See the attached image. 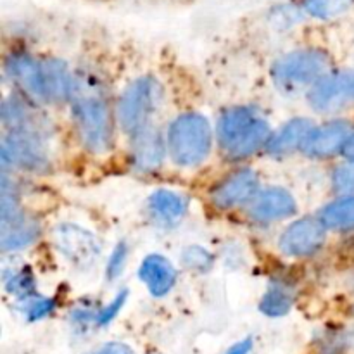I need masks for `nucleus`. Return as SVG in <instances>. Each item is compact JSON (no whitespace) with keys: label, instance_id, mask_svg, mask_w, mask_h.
I'll list each match as a JSON object with an SVG mask.
<instances>
[{"label":"nucleus","instance_id":"nucleus-1","mask_svg":"<svg viewBox=\"0 0 354 354\" xmlns=\"http://www.w3.org/2000/svg\"><path fill=\"white\" fill-rule=\"evenodd\" d=\"M69 99L73 102V114L83 145L92 152L107 151L111 145L113 123L99 82L78 76L73 80Z\"/></svg>","mask_w":354,"mask_h":354},{"label":"nucleus","instance_id":"nucleus-2","mask_svg":"<svg viewBox=\"0 0 354 354\" xmlns=\"http://www.w3.org/2000/svg\"><path fill=\"white\" fill-rule=\"evenodd\" d=\"M218 135L225 152L234 159L248 158L270 142V127L248 107H235L221 116Z\"/></svg>","mask_w":354,"mask_h":354},{"label":"nucleus","instance_id":"nucleus-3","mask_svg":"<svg viewBox=\"0 0 354 354\" xmlns=\"http://www.w3.org/2000/svg\"><path fill=\"white\" fill-rule=\"evenodd\" d=\"M330 57L317 48L296 50L283 55L273 66L275 85L286 93H296L311 86L313 88L330 69Z\"/></svg>","mask_w":354,"mask_h":354},{"label":"nucleus","instance_id":"nucleus-4","mask_svg":"<svg viewBox=\"0 0 354 354\" xmlns=\"http://www.w3.org/2000/svg\"><path fill=\"white\" fill-rule=\"evenodd\" d=\"M211 149L209 123L201 114H182L168 130V151L180 166H197Z\"/></svg>","mask_w":354,"mask_h":354},{"label":"nucleus","instance_id":"nucleus-5","mask_svg":"<svg viewBox=\"0 0 354 354\" xmlns=\"http://www.w3.org/2000/svg\"><path fill=\"white\" fill-rule=\"evenodd\" d=\"M161 99V86L152 78H140L131 83L118 102V120L127 133L135 135L149 127V118Z\"/></svg>","mask_w":354,"mask_h":354},{"label":"nucleus","instance_id":"nucleus-6","mask_svg":"<svg viewBox=\"0 0 354 354\" xmlns=\"http://www.w3.org/2000/svg\"><path fill=\"white\" fill-rule=\"evenodd\" d=\"M0 190H2V197H0V245H2L3 251L26 248L38 237L40 228H38L37 221L30 220L21 211L14 187L10 189L7 176L2 178Z\"/></svg>","mask_w":354,"mask_h":354},{"label":"nucleus","instance_id":"nucleus-7","mask_svg":"<svg viewBox=\"0 0 354 354\" xmlns=\"http://www.w3.org/2000/svg\"><path fill=\"white\" fill-rule=\"evenodd\" d=\"M57 251L78 268H90L100 256V244L93 234L78 225H59L52 232Z\"/></svg>","mask_w":354,"mask_h":354},{"label":"nucleus","instance_id":"nucleus-8","mask_svg":"<svg viewBox=\"0 0 354 354\" xmlns=\"http://www.w3.org/2000/svg\"><path fill=\"white\" fill-rule=\"evenodd\" d=\"M2 165L3 168L41 169L47 166V152H45L41 133L35 131H10L2 140Z\"/></svg>","mask_w":354,"mask_h":354},{"label":"nucleus","instance_id":"nucleus-9","mask_svg":"<svg viewBox=\"0 0 354 354\" xmlns=\"http://www.w3.org/2000/svg\"><path fill=\"white\" fill-rule=\"evenodd\" d=\"M354 102V71L327 75L311 88L310 104L317 111L330 113Z\"/></svg>","mask_w":354,"mask_h":354},{"label":"nucleus","instance_id":"nucleus-10","mask_svg":"<svg viewBox=\"0 0 354 354\" xmlns=\"http://www.w3.org/2000/svg\"><path fill=\"white\" fill-rule=\"evenodd\" d=\"M325 241V225L315 218H303L297 220L283 232L280 239V249L287 256H303L313 254L322 248Z\"/></svg>","mask_w":354,"mask_h":354},{"label":"nucleus","instance_id":"nucleus-11","mask_svg":"<svg viewBox=\"0 0 354 354\" xmlns=\"http://www.w3.org/2000/svg\"><path fill=\"white\" fill-rule=\"evenodd\" d=\"M7 73L26 93L38 100H48L45 61H37L24 54L10 55L7 61Z\"/></svg>","mask_w":354,"mask_h":354},{"label":"nucleus","instance_id":"nucleus-12","mask_svg":"<svg viewBox=\"0 0 354 354\" xmlns=\"http://www.w3.org/2000/svg\"><path fill=\"white\" fill-rule=\"evenodd\" d=\"M351 135V124L348 121H330L311 131L308 140L304 142L303 151L313 158H328L344 149Z\"/></svg>","mask_w":354,"mask_h":354},{"label":"nucleus","instance_id":"nucleus-13","mask_svg":"<svg viewBox=\"0 0 354 354\" xmlns=\"http://www.w3.org/2000/svg\"><path fill=\"white\" fill-rule=\"evenodd\" d=\"M258 189V175L252 169H239L213 190V203L218 207H234L254 196Z\"/></svg>","mask_w":354,"mask_h":354},{"label":"nucleus","instance_id":"nucleus-14","mask_svg":"<svg viewBox=\"0 0 354 354\" xmlns=\"http://www.w3.org/2000/svg\"><path fill=\"white\" fill-rule=\"evenodd\" d=\"M296 213V201L287 190L268 189L259 194L249 207V214L258 221H275Z\"/></svg>","mask_w":354,"mask_h":354},{"label":"nucleus","instance_id":"nucleus-15","mask_svg":"<svg viewBox=\"0 0 354 354\" xmlns=\"http://www.w3.org/2000/svg\"><path fill=\"white\" fill-rule=\"evenodd\" d=\"M138 277L147 286L149 292L156 297L166 296L176 282V272L171 263L159 254L147 256L142 261Z\"/></svg>","mask_w":354,"mask_h":354},{"label":"nucleus","instance_id":"nucleus-16","mask_svg":"<svg viewBox=\"0 0 354 354\" xmlns=\"http://www.w3.org/2000/svg\"><path fill=\"white\" fill-rule=\"evenodd\" d=\"M133 162L138 169H154L161 165L165 158V144L159 135V131L152 127L142 128L140 131L133 135Z\"/></svg>","mask_w":354,"mask_h":354},{"label":"nucleus","instance_id":"nucleus-17","mask_svg":"<svg viewBox=\"0 0 354 354\" xmlns=\"http://www.w3.org/2000/svg\"><path fill=\"white\" fill-rule=\"evenodd\" d=\"M311 131H313V127L310 120H292L275 137L270 138L268 152L273 156H282L294 149L303 147Z\"/></svg>","mask_w":354,"mask_h":354},{"label":"nucleus","instance_id":"nucleus-18","mask_svg":"<svg viewBox=\"0 0 354 354\" xmlns=\"http://www.w3.org/2000/svg\"><path fill=\"white\" fill-rule=\"evenodd\" d=\"M149 211L159 223L173 225L183 218L187 203L180 194L171 190H158L149 197Z\"/></svg>","mask_w":354,"mask_h":354},{"label":"nucleus","instance_id":"nucleus-19","mask_svg":"<svg viewBox=\"0 0 354 354\" xmlns=\"http://www.w3.org/2000/svg\"><path fill=\"white\" fill-rule=\"evenodd\" d=\"M320 221L332 230H351L354 228V196L342 197L324 207Z\"/></svg>","mask_w":354,"mask_h":354},{"label":"nucleus","instance_id":"nucleus-20","mask_svg":"<svg viewBox=\"0 0 354 354\" xmlns=\"http://www.w3.org/2000/svg\"><path fill=\"white\" fill-rule=\"evenodd\" d=\"M294 303V290L290 289L286 283H275V286L270 287L266 290V294L263 296L261 304H259V310L261 313H265L266 317H283L290 311Z\"/></svg>","mask_w":354,"mask_h":354},{"label":"nucleus","instance_id":"nucleus-21","mask_svg":"<svg viewBox=\"0 0 354 354\" xmlns=\"http://www.w3.org/2000/svg\"><path fill=\"white\" fill-rule=\"evenodd\" d=\"M3 283H6L7 292L19 299H28L35 294V277L30 266L21 265L12 266L10 270H3Z\"/></svg>","mask_w":354,"mask_h":354},{"label":"nucleus","instance_id":"nucleus-22","mask_svg":"<svg viewBox=\"0 0 354 354\" xmlns=\"http://www.w3.org/2000/svg\"><path fill=\"white\" fill-rule=\"evenodd\" d=\"M351 0H304L308 12L320 19H332L349 7Z\"/></svg>","mask_w":354,"mask_h":354},{"label":"nucleus","instance_id":"nucleus-23","mask_svg":"<svg viewBox=\"0 0 354 354\" xmlns=\"http://www.w3.org/2000/svg\"><path fill=\"white\" fill-rule=\"evenodd\" d=\"M54 308V301L47 299V297L31 296L28 299H23V311L28 320H40V318L48 317Z\"/></svg>","mask_w":354,"mask_h":354},{"label":"nucleus","instance_id":"nucleus-24","mask_svg":"<svg viewBox=\"0 0 354 354\" xmlns=\"http://www.w3.org/2000/svg\"><path fill=\"white\" fill-rule=\"evenodd\" d=\"M183 261L189 268L197 270V272H204L213 265V256L206 251V249L199 248V245H192L183 252Z\"/></svg>","mask_w":354,"mask_h":354},{"label":"nucleus","instance_id":"nucleus-25","mask_svg":"<svg viewBox=\"0 0 354 354\" xmlns=\"http://www.w3.org/2000/svg\"><path fill=\"white\" fill-rule=\"evenodd\" d=\"M332 182H334L335 190H339V192H354V161H349L335 168L334 175H332Z\"/></svg>","mask_w":354,"mask_h":354},{"label":"nucleus","instance_id":"nucleus-26","mask_svg":"<svg viewBox=\"0 0 354 354\" xmlns=\"http://www.w3.org/2000/svg\"><path fill=\"white\" fill-rule=\"evenodd\" d=\"M127 256H128L127 244H124V242H121V244L116 245V249H114L113 254H111L109 263H107V268H106L107 279L114 280L116 277L121 275L124 265H127Z\"/></svg>","mask_w":354,"mask_h":354},{"label":"nucleus","instance_id":"nucleus-27","mask_svg":"<svg viewBox=\"0 0 354 354\" xmlns=\"http://www.w3.org/2000/svg\"><path fill=\"white\" fill-rule=\"evenodd\" d=\"M127 297H128L127 290H124V292L118 294V296L114 297V299L111 301V303L107 304V306H104L102 310H100L99 313L95 315V322H97V324H99V325L111 324V322H113L114 318H116V315L121 311L123 304L127 303Z\"/></svg>","mask_w":354,"mask_h":354},{"label":"nucleus","instance_id":"nucleus-28","mask_svg":"<svg viewBox=\"0 0 354 354\" xmlns=\"http://www.w3.org/2000/svg\"><path fill=\"white\" fill-rule=\"evenodd\" d=\"M92 354H135L131 351L130 346L123 344V342H109L104 348H100L99 351L92 353Z\"/></svg>","mask_w":354,"mask_h":354},{"label":"nucleus","instance_id":"nucleus-29","mask_svg":"<svg viewBox=\"0 0 354 354\" xmlns=\"http://www.w3.org/2000/svg\"><path fill=\"white\" fill-rule=\"evenodd\" d=\"M252 349V339H244V341L237 342L228 349L227 354H249Z\"/></svg>","mask_w":354,"mask_h":354},{"label":"nucleus","instance_id":"nucleus-30","mask_svg":"<svg viewBox=\"0 0 354 354\" xmlns=\"http://www.w3.org/2000/svg\"><path fill=\"white\" fill-rule=\"evenodd\" d=\"M342 151H344V154L348 156L349 159H353V161H354V131H353L351 137H349V140L346 142V145H344V149H342Z\"/></svg>","mask_w":354,"mask_h":354}]
</instances>
